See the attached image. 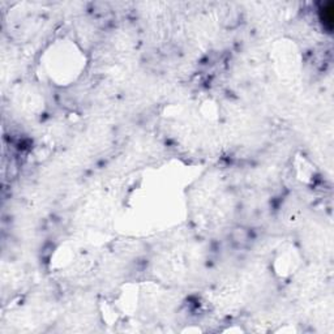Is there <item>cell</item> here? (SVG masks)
<instances>
[{"label":"cell","instance_id":"6da1fadb","mask_svg":"<svg viewBox=\"0 0 334 334\" xmlns=\"http://www.w3.org/2000/svg\"><path fill=\"white\" fill-rule=\"evenodd\" d=\"M320 20L324 24L325 29H328L330 32L333 29V20H334V12H333V3L328 2V3L322 4L320 8Z\"/></svg>","mask_w":334,"mask_h":334}]
</instances>
